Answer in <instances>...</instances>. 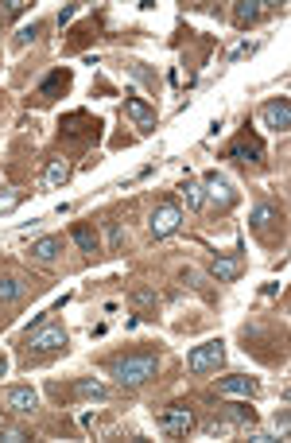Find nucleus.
Segmentation results:
<instances>
[{
	"instance_id": "obj_19",
	"label": "nucleus",
	"mask_w": 291,
	"mask_h": 443,
	"mask_svg": "<svg viewBox=\"0 0 291 443\" xmlns=\"http://www.w3.org/2000/svg\"><path fill=\"white\" fill-rule=\"evenodd\" d=\"M183 198H186V207L191 210H198L206 202V191H202V183H194V179H186L183 183Z\"/></svg>"
},
{
	"instance_id": "obj_5",
	"label": "nucleus",
	"mask_w": 291,
	"mask_h": 443,
	"mask_svg": "<svg viewBox=\"0 0 291 443\" xmlns=\"http://www.w3.org/2000/svg\"><path fill=\"white\" fill-rule=\"evenodd\" d=\"M4 408H12V412H19V416H31L39 408L35 389H28V385H12V389H4Z\"/></svg>"
},
{
	"instance_id": "obj_28",
	"label": "nucleus",
	"mask_w": 291,
	"mask_h": 443,
	"mask_svg": "<svg viewBox=\"0 0 291 443\" xmlns=\"http://www.w3.org/2000/svg\"><path fill=\"white\" fill-rule=\"evenodd\" d=\"M109 245H121V226L116 222H109Z\"/></svg>"
},
{
	"instance_id": "obj_6",
	"label": "nucleus",
	"mask_w": 291,
	"mask_h": 443,
	"mask_svg": "<svg viewBox=\"0 0 291 443\" xmlns=\"http://www.w3.org/2000/svg\"><path fill=\"white\" fill-rule=\"evenodd\" d=\"M148 226H152V237H171L175 229L183 226V214H179V207H171V202H167V207H159L152 214V222H148Z\"/></svg>"
},
{
	"instance_id": "obj_26",
	"label": "nucleus",
	"mask_w": 291,
	"mask_h": 443,
	"mask_svg": "<svg viewBox=\"0 0 291 443\" xmlns=\"http://www.w3.org/2000/svg\"><path fill=\"white\" fill-rule=\"evenodd\" d=\"M39 35V24H31V28H19V47H24V43H31Z\"/></svg>"
},
{
	"instance_id": "obj_29",
	"label": "nucleus",
	"mask_w": 291,
	"mask_h": 443,
	"mask_svg": "<svg viewBox=\"0 0 291 443\" xmlns=\"http://www.w3.org/2000/svg\"><path fill=\"white\" fill-rule=\"evenodd\" d=\"M74 12H78L74 4H70V8H62V12H58V24H67V20H74Z\"/></svg>"
},
{
	"instance_id": "obj_18",
	"label": "nucleus",
	"mask_w": 291,
	"mask_h": 443,
	"mask_svg": "<svg viewBox=\"0 0 291 443\" xmlns=\"http://www.w3.org/2000/svg\"><path fill=\"white\" fill-rule=\"evenodd\" d=\"M19 295H24V284H19L16 276H4L0 280V304H16Z\"/></svg>"
},
{
	"instance_id": "obj_27",
	"label": "nucleus",
	"mask_w": 291,
	"mask_h": 443,
	"mask_svg": "<svg viewBox=\"0 0 291 443\" xmlns=\"http://www.w3.org/2000/svg\"><path fill=\"white\" fill-rule=\"evenodd\" d=\"M276 428H280V435H288V408H280V412H276Z\"/></svg>"
},
{
	"instance_id": "obj_1",
	"label": "nucleus",
	"mask_w": 291,
	"mask_h": 443,
	"mask_svg": "<svg viewBox=\"0 0 291 443\" xmlns=\"http://www.w3.org/2000/svg\"><path fill=\"white\" fill-rule=\"evenodd\" d=\"M113 377L121 385H128V389H136V385H144L155 377V370H159V358L155 354H125V358H116L113 365Z\"/></svg>"
},
{
	"instance_id": "obj_7",
	"label": "nucleus",
	"mask_w": 291,
	"mask_h": 443,
	"mask_svg": "<svg viewBox=\"0 0 291 443\" xmlns=\"http://www.w3.org/2000/svg\"><path fill=\"white\" fill-rule=\"evenodd\" d=\"M225 156L237 159V164H261L264 156V144L256 137H241V140H233L229 148H225Z\"/></svg>"
},
{
	"instance_id": "obj_11",
	"label": "nucleus",
	"mask_w": 291,
	"mask_h": 443,
	"mask_svg": "<svg viewBox=\"0 0 291 443\" xmlns=\"http://www.w3.org/2000/svg\"><path fill=\"white\" fill-rule=\"evenodd\" d=\"M218 393H225V397H252L256 393V381H252V377H222V381H218Z\"/></svg>"
},
{
	"instance_id": "obj_3",
	"label": "nucleus",
	"mask_w": 291,
	"mask_h": 443,
	"mask_svg": "<svg viewBox=\"0 0 291 443\" xmlns=\"http://www.w3.org/2000/svg\"><path fill=\"white\" fill-rule=\"evenodd\" d=\"M67 346V331L58 323H51V327H39L35 335H28V350L31 354H55V350H62Z\"/></svg>"
},
{
	"instance_id": "obj_10",
	"label": "nucleus",
	"mask_w": 291,
	"mask_h": 443,
	"mask_svg": "<svg viewBox=\"0 0 291 443\" xmlns=\"http://www.w3.org/2000/svg\"><path fill=\"white\" fill-rule=\"evenodd\" d=\"M125 117L132 121L140 132H152V128H155V113H152V109H148L140 98H128V101H125Z\"/></svg>"
},
{
	"instance_id": "obj_2",
	"label": "nucleus",
	"mask_w": 291,
	"mask_h": 443,
	"mask_svg": "<svg viewBox=\"0 0 291 443\" xmlns=\"http://www.w3.org/2000/svg\"><path fill=\"white\" fill-rule=\"evenodd\" d=\"M225 362V342L222 338H210V342L194 346L191 358H186V370L191 374H210V370H218V365Z\"/></svg>"
},
{
	"instance_id": "obj_15",
	"label": "nucleus",
	"mask_w": 291,
	"mask_h": 443,
	"mask_svg": "<svg viewBox=\"0 0 291 443\" xmlns=\"http://www.w3.org/2000/svg\"><path fill=\"white\" fill-rule=\"evenodd\" d=\"M261 12H264V0H237L233 16H237V24H252L261 20Z\"/></svg>"
},
{
	"instance_id": "obj_17",
	"label": "nucleus",
	"mask_w": 291,
	"mask_h": 443,
	"mask_svg": "<svg viewBox=\"0 0 291 443\" xmlns=\"http://www.w3.org/2000/svg\"><path fill=\"white\" fill-rule=\"evenodd\" d=\"M74 389H78V397H94V401H105V397H109V389L101 381H94V377H82Z\"/></svg>"
},
{
	"instance_id": "obj_13",
	"label": "nucleus",
	"mask_w": 291,
	"mask_h": 443,
	"mask_svg": "<svg viewBox=\"0 0 291 443\" xmlns=\"http://www.w3.org/2000/svg\"><path fill=\"white\" fill-rule=\"evenodd\" d=\"M28 253L35 257V261H55V257L62 253V241H58V237H39Z\"/></svg>"
},
{
	"instance_id": "obj_16",
	"label": "nucleus",
	"mask_w": 291,
	"mask_h": 443,
	"mask_svg": "<svg viewBox=\"0 0 291 443\" xmlns=\"http://www.w3.org/2000/svg\"><path fill=\"white\" fill-rule=\"evenodd\" d=\"M74 241H78V249H82V253H101V241H97V234L89 226H74Z\"/></svg>"
},
{
	"instance_id": "obj_4",
	"label": "nucleus",
	"mask_w": 291,
	"mask_h": 443,
	"mask_svg": "<svg viewBox=\"0 0 291 443\" xmlns=\"http://www.w3.org/2000/svg\"><path fill=\"white\" fill-rule=\"evenodd\" d=\"M159 428H164L167 435H186L194 428V412L186 404H171V408H164V416H159Z\"/></svg>"
},
{
	"instance_id": "obj_20",
	"label": "nucleus",
	"mask_w": 291,
	"mask_h": 443,
	"mask_svg": "<svg viewBox=\"0 0 291 443\" xmlns=\"http://www.w3.org/2000/svg\"><path fill=\"white\" fill-rule=\"evenodd\" d=\"M67 179H70L67 159H51V164H47V183H51V187H58V183H67Z\"/></svg>"
},
{
	"instance_id": "obj_23",
	"label": "nucleus",
	"mask_w": 291,
	"mask_h": 443,
	"mask_svg": "<svg viewBox=\"0 0 291 443\" xmlns=\"http://www.w3.org/2000/svg\"><path fill=\"white\" fill-rule=\"evenodd\" d=\"M0 440H4V443H24V440H28V432H19V428H0Z\"/></svg>"
},
{
	"instance_id": "obj_8",
	"label": "nucleus",
	"mask_w": 291,
	"mask_h": 443,
	"mask_svg": "<svg viewBox=\"0 0 291 443\" xmlns=\"http://www.w3.org/2000/svg\"><path fill=\"white\" fill-rule=\"evenodd\" d=\"M261 113H264V125L276 128V132H288V128H291V101H288V98L268 101V105H264Z\"/></svg>"
},
{
	"instance_id": "obj_25",
	"label": "nucleus",
	"mask_w": 291,
	"mask_h": 443,
	"mask_svg": "<svg viewBox=\"0 0 291 443\" xmlns=\"http://www.w3.org/2000/svg\"><path fill=\"white\" fill-rule=\"evenodd\" d=\"M19 191H8V195H0V210H12V207H19Z\"/></svg>"
},
{
	"instance_id": "obj_30",
	"label": "nucleus",
	"mask_w": 291,
	"mask_h": 443,
	"mask_svg": "<svg viewBox=\"0 0 291 443\" xmlns=\"http://www.w3.org/2000/svg\"><path fill=\"white\" fill-rule=\"evenodd\" d=\"M4 370H8V362H4V358H0V377H4Z\"/></svg>"
},
{
	"instance_id": "obj_22",
	"label": "nucleus",
	"mask_w": 291,
	"mask_h": 443,
	"mask_svg": "<svg viewBox=\"0 0 291 443\" xmlns=\"http://www.w3.org/2000/svg\"><path fill=\"white\" fill-rule=\"evenodd\" d=\"M225 416H229L233 424H252L256 420V412H252L249 404H225Z\"/></svg>"
},
{
	"instance_id": "obj_21",
	"label": "nucleus",
	"mask_w": 291,
	"mask_h": 443,
	"mask_svg": "<svg viewBox=\"0 0 291 443\" xmlns=\"http://www.w3.org/2000/svg\"><path fill=\"white\" fill-rule=\"evenodd\" d=\"M276 218H280V214H276V210H272L268 202H261V207L252 210V226H256V229H268L272 222H276Z\"/></svg>"
},
{
	"instance_id": "obj_9",
	"label": "nucleus",
	"mask_w": 291,
	"mask_h": 443,
	"mask_svg": "<svg viewBox=\"0 0 291 443\" xmlns=\"http://www.w3.org/2000/svg\"><path fill=\"white\" fill-rule=\"evenodd\" d=\"M202 191H206V195H210V198H213V202H218L222 210H229V207H233V187H229V179H225V175H218V171H210V175H206Z\"/></svg>"
},
{
	"instance_id": "obj_24",
	"label": "nucleus",
	"mask_w": 291,
	"mask_h": 443,
	"mask_svg": "<svg viewBox=\"0 0 291 443\" xmlns=\"http://www.w3.org/2000/svg\"><path fill=\"white\" fill-rule=\"evenodd\" d=\"M28 12V0H8L4 4V16H24Z\"/></svg>"
},
{
	"instance_id": "obj_14",
	"label": "nucleus",
	"mask_w": 291,
	"mask_h": 443,
	"mask_svg": "<svg viewBox=\"0 0 291 443\" xmlns=\"http://www.w3.org/2000/svg\"><path fill=\"white\" fill-rule=\"evenodd\" d=\"M67 82H70V74H67V70H55V74H51V78L43 82V86H39V98H43V101L58 98V94L67 89Z\"/></svg>"
},
{
	"instance_id": "obj_12",
	"label": "nucleus",
	"mask_w": 291,
	"mask_h": 443,
	"mask_svg": "<svg viewBox=\"0 0 291 443\" xmlns=\"http://www.w3.org/2000/svg\"><path fill=\"white\" fill-rule=\"evenodd\" d=\"M213 276L225 280V284H233V280L241 276V261H237V257H213Z\"/></svg>"
}]
</instances>
